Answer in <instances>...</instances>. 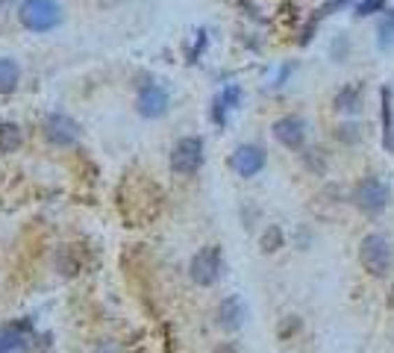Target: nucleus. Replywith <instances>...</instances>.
<instances>
[{
    "label": "nucleus",
    "mask_w": 394,
    "mask_h": 353,
    "mask_svg": "<svg viewBox=\"0 0 394 353\" xmlns=\"http://www.w3.org/2000/svg\"><path fill=\"white\" fill-rule=\"evenodd\" d=\"M294 68H298L294 62H289V65H283V68H279V74H277V82H274L277 89H279V86H286V80L291 77V71H294Z\"/></svg>",
    "instance_id": "obj_27"
},
{
    "label": "nucleus",
    "mask_w": 394,
    "mask_h": 353,
    "mask_svg": "<svg viewBox=\"0 0 394 353\" xmlns=\"http://www.w3.org/2000/svg\"><path fill=\"white\" fill-rule=\"evenodd\" d=\"M321 153H323V150H318V147H312V150H306V153H303V162H306L309 168H312L315 174H323V171H327V159H323Z\"/></svg>",
    "instance_id": "obj_23"
},
{
    "label": "nucleus",
    "mask_w": 394,
    "mask_h": 353,
    "mask_svg": "<svg viewBox=\"0 0 394 353\" xmlns=\"http://www.w3.org/2000/svg\"><path fill=\"white\" fill-rule=\"evenodd\" d=\"M350 56V36H344V33H339L333 38V45H330V59L333 62H344Z\"/></svg>",
    "instance_id": "obj_20"
},
{
    "label": "nucleus",
    "mask_w": 394,
    "mask_h": 353,
    "mask_svg": "<svg viewBox=\"0 0 394 353\" xmlns=\"http://www.w3.org/2000/svg\"><path fill=\"white\" fill-rule=\"evenodd\" d=\"M56 268L65 274V277H74L80 274V268H82V259L74 253V247H62L59 250V257H56Z\"/></svg>",
    "instance_id": "obj_18"
},
{
    "label": "nucleus",
    "mask_w": 394,
    "mask_h": 353,
    "mask_svg": "<svg viewBox=\"0 0 394 353\" xmlns=\"http://www.w3.org/2000/svg\"><path fill=\"white\" fill-rule=\"evenodd\" d=\"M33 342L30 333H18V330H3L0 333V353H30Z\"/></svg>",
    "instance_id": "obj_13"
},
{
    "label": "nucleus",
    "mask_w": 394,
    "mask_h": 353,
    "mask_svg": "<svg viewBox=\"0 0 394 353\" xmlns=\"http://www.w3.org/2000/svg\"><path fill=\"white\" fill-rule=\"evenodd\" d=\"M386 303H388V309H394V282H391V289H388V301Z\"/></svg>",
    "instance_id": "obj_30"
},
{
    "label": "nucleus",
    "mask_w": 394,
    "mask_h": 353,
    "mask_svg": "<svg viewBox=\"0 0 394 353\" xmlns=\"http://www.w3.org/2000/svg\"><path fill=\"white\" fill-rule=\"evenodd\" d=\"M283 245H286V233H283V227H279V224H268V230H265L262 238H259L262 253H277Z\"/></svg>",
    "instance_id": "obj_16"
},
{
    "label": "nucleus",
    "mask_w": 394,
    "mask_h": 353,
    "mask_svg": "<svg viewBox=\"0 0 394 353\" xmlns=\"http://www.w3.org/2000/svg\"><path fill=\"white\" fill-rule=\"evenodd\" d=\"M168 106H171V97H168V92L162 86H156V82H147V86H142V92H138V101H136V109L142 118H162Z\"/></svg>",
    "instance_id": "obj_9"
},
{
    "label": "nucleus",
    "mask_w": 394,
    "mask_h": 353,
    "mask_svg": "<svg viewBox=\"0 0 394 353\" xmlns=\"http://www.w3.org/2000/svg\"><path fill=\"white\" fill-rule=\"evenodd\" d=\"M265 165H268V153H265L262 145H238L230 157V168L245 180L262 174Z\"/></svg>",
    "instance_id": "obj_6"
},
{
    "label": "nucleus",
    "mask_w": 394,
    "mask_h": 353,
    "mask_svg": "<svg viewBox=\"0 0 394 353\" xmlns=\"http://www.w3.org/2000/svg\"><path fill=\"white\" fill-rule=\"evenodd\" d=\"M209 353H238V350H235V345H233V342H224V345L212 347V350H209Z\"/></svg>",
    "instance_id": "obj_29"
},
{
    "label": "nucleus",
    "mask_w": 394,
    "mask_h": 353,
    "mask_svg": "<svg viewBox=\"0 0 394 353\" xmlns=\"http://www.w3.org/2000/svg\"><path fill=\"white\" fill-rule=\"evenodd\" d=\"M206 41H209V36H206V30H200V33H197V41H194L191 53H189V59H191V62H197V56H200V53L206 50Z\"/></svg>",
    "instance_id": "obj_25"
},
{
    "label": "nucleus",
    "mask_w": 394,
    "mask_h": 353,
    "mask_svg": "<svg viewBox=\"0 0 394 353\" xmlns=\"http://www.w3.org/2000/svg\"><path fill=\"white\" fill-rule=\"evenodd\" d=\"M377 12H386V0H359L356 3V18H368V15H377Z\"/></svg>",
    "instance_id": "obj_22"
},
{
    "label": "nucleus",
    "mask_w": 394,
    "mask_h": 353,
    "mask_svg": "<svg viewBox=\"0 0 394 353\" xmlns=\"http://www.w3.org/2000/svg\"><path fill=\"white\" fill-rule=\"evenodd\" d=\"M101 3H106V6H112V3H118V0H101Z\"/></svg>",
    "instance_id": "obj_31"
},
{
    "label": "nucleus",
    "mask_w": 394,
    "mask_h": 353,
    "mask_svg": "<svg viewBox=\"0 0 394 353\" xmlns=\"http://www.w3.org/2000/svg\"><path fill=\"white\" fill-rule=\"evenodd\" d=\"M359 262L371 277H386L391 271V262H394L391 242L379 233H368L359 242Z\"/></svg>",
    "instance_id": "obj_2"
},
{
    "label": "nucleus",
    "mask_w": 394,
    "mask_h": 353,
    "mask_svg": "<svg viewBox=\"0 0 394 353\" xmlns=\"http://www.w3.org/2000/svg\"><path fill=\"white\" fill-rule=\"evenodd\" d=\"M18 18L27 30L33 33H50L62 21V6L56 0H24L18 9Z\"/></svg>",
    "instance_id": "obj_3"
},
{
    "label": "nucleus",
    "mask_w": 394,
    "mask_h": 353,
    "mask_svg": "<svg viewBox=\"0 0 394 353\" xmlns=\"http://www.w3.org/2000/svg\"><path fill=\"white\" fill-rule=\"evenodd\" d=\"M335 138H339L342 145H359L362 141V127L359 124H339L335 127Z\"/></svg>",
    "instance_id": "obj_19"
},
{
    "label": "nucleus",
    "mask_w": 394,
    "mask_h": 353,
    "mask_svg": "<svg viewBox=\"0 0 394 353\" xmlns=\"http://www.w3.org/2000/svg\"><path fill=\"white\" fill-rule=\"evenodd\" d=\"M377 41H379V48H383V50H388L394 45V9H386L383 18H379V24H377Z\"/></svg>",
    "instance_id": "obj_17"
},
{
    "label": "nucleus",
    "mask_w": 394,
    "mask_h": 353,
    "mask_svg": "<svg viewBox=\"0 0 394 353\" xmlns=\"http://www.w3.org/2000/svg\"><path fill=\"white\" fill-rule=\"evenodd\" d=\"M221 271H224V253L218 245H206L200 247L191 257L189 262V277L191 282H197V286H215V282L221 280Z\"/></svg>",
    "instance_id": "obj_4"
},
{
    "label": "nucleus",
    "mask_w": 394,
    "mask_h": 353,
    "mask_svg": "<svg viewBox=\"0 0 394 353\" xmlns=\"http://www.w3.org/2000/svg\"><path fill=\"white\" fill-rule=\"evenodd\" d=\"M218 97H221V103L227 109H235L238 103H242V86H235V82H233V86H227Z\"/></svg>",
    "instance_id": "obj_24"
},
{
    "label": "nucleus",
    "mask_w": 394,
    "mask_h": 353,
    "mask_svg": "<svg viewBox=\"0 0 394 353\" xmlns=\"http://www.w3.org/2000/svg\"><path fill=\"white\" fill-rule=\"evenodd\" d=\"M245 318H247V306H245V301L238 298V294H227V298L218 303V324H221V330H227V333L242 330Z\"/></svg>",
    "instance_id": "obj_10"
},
{
    "label": "nucleus",
    "mask_w": 394,
    "mask_h": 353,
    "mask_svg": "<svg viewBox=\"0 0 394 353\" xmlns=\"http://www.w3.org/2000/svg\"><path fill=\"white\" fill-rule=\"evenodd\" d=\"M271 133L283 147L289 150H303L306 145V136H309V127L300 115H283L271 124Z\"/></svg>",
    "instance_id": "obj_8"
},
{
    "label": "nucleus",
    "mask_w": 394,
    "mask_h": 353,
    "mask_svg": "<svg viewBox=\"0 0 394 353\" xmlns=\"http://www.w3.org/2000/svg\"><path fill=\"white\" fill-rule=\"evenodd\" d=\"M21 82V68L15 59H9V56H3L0 59V94H12L18 89Z\"/></svg>",
    "instance_id": "obj_15"
},
{
    "label": "nucleus",
    "mask_w": 394,
    "mask_h": 353,
    "mask_svg": "<svg viewBox=\"0 0 394 353\" xmlns=\"http://www.w3.org/2000/svg\"><path fill=\"white\" fill-rule=\"evenodd\" d=\"M300 327H303L300 315H286L283 321H279V327H277V336L283 338V342H289L291 336H298V333H300Z\"/></svg>",
    "instance_id": "obj_21"
},
{
    "label": "nucleus",
    "mask_w": 394,
    "mask_h": 353,
    "mask_svg": "<svg viewBox=\"0 0 394 353\" xmlns=\"http://www.w3.org/2000/svg\"><path fill=\"white\" fill-rule=\"evenodd\" d=\"M203 138L200 136H186V138H180L174 150H171V171L180 174V177H191L197 174L203 168V159H206V153H203Z\"/></svg>",
    "instance_id": "obj_5"
},
{
    "label": "nucleus",
    "mask_w": 394,
    "mask_h": 353,
    "mask_svg": "<svg viewBox=\"0 0 394 353\" xmlns=\"http://www.w3.org/2000/svg\"><path fill=\"white\" fill-rule=\"evenodd\" d=\"M379 127H383V150L394 153V109H391V89H379Z\"/></svg>",
    "instance_id": "obj_12"
},
{
    "label": "nucleus",
    "mask_w": 394,
    "mask_h": 353,
    "mask_svg": "<svg viewBox=\"0 0 394 353\" xmlns=\"http://www.w3.org/2000/svg\"><path fill=\"white\" fill-rule=\"evenodd\" d=\"M315 30H318V18H312L306 27H303V36H300V45H309L312 41V36H315Z\"/></svg>",
    "instance_id": "obj_28"
},
{
    "label": "nucleus",
    "mask_w": 394,
    "mask_h": 353,
    "mask_svg": "<svg viewBox=\"0 0 394 353\" xmlns=\"http://www.w3.org/2000/svg\"><path fill=\"white\" fill-rule=\"evenodd\" d=\"M21 145H24L21 127L12 124V121H0V157H6V153H15Z\"/></svg>",
    "instance_id": "obj_14"
},
{
    "label": "nucleus",
    "mask_w": 394,
    "mask_h": 353,
    "mask_svg": "<svg viewBox=\"0 0 394 353\" xmlns=\"http://www.w3.org/2000/svg\"><path fill=\"white\" fill-rule=\"evenodd\" d=\"M350 201H353V206L362 212V215H383V212L388 209V203H391V189L379 177L368 174L353 186Z\"/></svg>",
    "instance_id": "obj_1"
},
{
    "label": "nucleus",
    "mask_w": 394,
    "mask_h": 353,
    "mask_svg": "<svg viewBox=\"0 0 394 353\" xmlns=\"http://www.w3.org/2000/svg\"><path fill=\"white\" fill-rule=\"evenodd\" d=\"M45 138L56 147H71L80 138V124L65 112H50L45 118Z\"/></svg>",
    "instance_id": "obj_7"
},
{
    "label": "nucleus",
    "mask_w": 394,
    "mask_h": 353,
    "mask_svg": "<svg viewBox=\"0 0 394 353\" xmlns=\"http://www.w3.org/2000/svg\"><path fill=\"white\" fill-rule=\"evenodd\" d=\"M362 101H365V86L362 82H347V86H342L339 92H335L333 109L339 112V115H359Z\"/></svg>",
    "instance_id": "obj_11"
},
{
    "label": "nucleus",
    "mask_w": 394,
    "mask_h": 353,
    "mask_svg": "<svg viewBox=\"0 0 394 353\" xmlns=\"http://www.w3.org/2000/svg\"><path fill=\"white\" fill-rule=\"evenodd\" d=\"M212 121L218 127H224V121H227V106L221 103V97H215V101H212Z\"/></svg>",
    "instance_id": "obj_26"
}]
</instances>
